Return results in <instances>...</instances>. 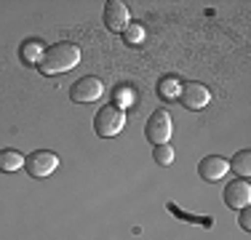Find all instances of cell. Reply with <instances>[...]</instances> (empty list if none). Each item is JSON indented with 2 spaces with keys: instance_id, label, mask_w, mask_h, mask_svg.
I'll return each instance as SVG.
<instances>
[{
  "instance_id": "6da1fadb",
  "label": "cell",
  "mask_w": 251,
  "mask_h": 240,
  "mask_svg": "<svg viewBox=\"0 0 251 240\" xmlns=\"http://www.w3.org/2000/svg\"><path fill=\"white\" fill-rule=\"evenodd\" d=\"M77 62H80V48L75 43H53L43 48L38 59V70L43 75H62V72L73 70Z\"/></svg>"
},
{
  "instance_id": "7a4b0ae2",
  "label": "cell",
  "mask_w": 251,
  "mask_h": 240,
  "mask_svg": "<svg viewBox=\"0 0 251 240\" xmlns=\"http://www.w3.org/2000/svg\"><path fill=\"white\" fill-rule=\"evenodd\" d=\"M123 125H126V112L115 104L101 107L97 115H94V131H97V136H101V139L118 136L123 131Z\"/></svg>"
},
{
  "instance_id": "3957f363",
  "label": "cell",
  "mask_w": 251,
  "mask_h": 240,
  "mask_svg": "<svg viewBox=\"0 0 251 240\" xmlns=\"http://www.w3.org/2000/svg\"><path fill=\"white\" fill-rule=\"evenodd\" d=\"M145 134H147V139H150L155 147H158V144H169L171 134H174L171 115L166 110H155L150 115V120H147V125H145Z\"/></svg>"
},
{
  "instance_id": "277c9868",
  "label": "cell",
  "mask_w": 251,
  "mask_h": 240,
  "mask_svg": "<svg viewBox=\"0 0 251 240\" xmlns=\"http://www.w3.org/2000/svg\"><path fill=\"white\" fill-rule=\"evenodd\" d=\"M101 94H104V83L94 75L80 77V80L73 83V88H70V99H73L75 104H91V101L101 99Z\"/></svg>"
},
{
  "instance_id": "5b68a950",
  "label": "cell",
  "mask_w": 251,
  "mask_h": 240,
  "mask_svg": "<svg viewBox=\"0 0 251 240\" xmlns=\"http://www.w3.org/2000/svg\"><path fill=\"white\" fill-rule=\"evenodd\" d=\"M56 166H59V158L53 152H49V149H38V152H29L25 158L27 173H29V176H35V179L51 176V173L56 171Z\"/></svg>"
},
{
  "instance_id": "8992f818",
  "label": "cell",
  "mask_w": 251,
  "mask_h": 240,
  "mask_svg": "<svg viewBox=\"0 0 251 240\" xmlns=\"http://www.w3.org/2000/svg\"><path fill=\"white\" fill-rule=\"evenodd\" d=\"M176 99L182 101L187 110H203V107L208 104V99H211V91H208L203 83L190 80V83H182V88H179V96H176Z\"/></svg>"
},
{
  "instance_id": "52a82bcc",
  "label": "cell",
  "mask_w": 251,
  "mask_h": 240,
  "mask_svg": "<svg viewBox=\"0 0 251 240\" xmlns=\"http://www.w3.org/2000/svg\"><path fill=\"white\" fill-rule=\"evenodd\" d=\"M131 24V14L128 5L121 3V0H110L104 5V27L110 32H126V27Z\"/></svg>"
},
{
  "instance_id": "ba28073f",
  "label": "cell",
  "mask_w": 251,
  "mask_h": 240,
  "mask_svg": "<svg viewBox=\"0 0 251 240\" xmlns=\"http://www.w3.org/2000/svg\"><path fill=\"white\" fill-rule=\"evenodd\" d=\"M225 203H227V208H232V211L246 208L251 203V184H249V179H235V182L227 184V187H225Z\"/></svg>"
},
{
  "instance_id": "9c48e42d",
  "label": "cell",
  "mask_w": 251,
  "mask_h": 240,
  "mask_svg": "<svg viewBox=\"0 0 251 240\" xmlns=\"http://www.w3.org/2000/svg\"><path fill=\"white\" fill-rule=\"evenodd\" d=\"M227 168H230V163H227L225 158L208 155V158H203L198 163V173L203 176V182H219V179L227 173Z\"/></svg>"
},
{
  "instance_id": "30bf717a",
  "label": "cell",
  "mask_w": 251,
  "mask_h": 240,
  "mask_svg": "<svg viewBox=\"0 0 251 240\" xmlns=\"http://www.w3.org/2000/svg\"><path fill=\"white\" fill-rule=\"evenodd\" d=\"M179 88H182V83H179L176 75H163V77L158 80V96H160V99H166V101L176 99V96H179Z\"/></svg>"
},
{
  "instance_id": "8fae6325",
  "label": "cell",
  "mask_w": 251,
  "mask_h": 240,
  "mask_svg": "<svg viewBox=\"0 0 251 240\" xmlns=\"http://www.w3.org/2000/svg\"><path fill=\"white\" fill-rule=\"evenodd\" d=\"M25 166V155L16 152V149H0V171L14 173Z\"/></svg>"
},
{
  "instance_id": "7c38bea8",
  "label": "cell",
  "mask_w": 251,
  "mask_h": 240,
  "mask_svg": "<svg viewBox=\"0 0 251 240\" xmlns=\"http://www.w3.org/2000/svg\"><path fill=\"white\" fill-rule=\"evenodd\" d=\"M169 211H171V214H176L182 221H190V224H201V227H206V230H211V227H214V219H211V216H195V214H184L182 208L176 206V203H169Z\"/></svg>"
},
{
  "instance_id": "4fadbf2b",
  "label": "cell",
  "mask_w": 251,
  "mask_h": 240,
  "mask_svg": "<svg viewBox=\"0 0 251 240\" xmlns=\"http://www.w3.org/2000/svg\"><path fill=\"white\" fill-rule=\"evenodd\" d=\"M232 171L238 173V176H243V179H249L251 176V152L249 149H243V152H238L235 158H232Z\"/></svg>"
},
{
  "instance_id": "5bb4252c",
  "label": "cell",
  "mask_w": 251,
  "mask_h": 240,
  "mask_svg": "<svg viewBox=\"0 0 251 240\" xmlns=\"http://www.w3.org/2000/svg\"><path fill=\"white\" fill-rule=\"evenodd\" d=\"M152 155H155V163L158 166H171L174 163V147H171V144H158Z\"/></svg>"
},
{
  "instance_id": "9a60e30c",
  "label": "cell",
  "mask_w": 251,
  "mask_h": 240,
  "mask_svg": "<svg viewBox=\"0 0 251 240\" xmlns=\"http://www.w3.org/2000/svg\"><path fill=\"white\" fill-rule=\"evenodd\" d=\"M43 43H38V40H29V43H25V48H22V56L27 59V62H38L40 53H43Z\"/></svg>"
},
{
  "instance_id": "2e32d148",
  "label": "cell",
  "mask_w": 251,
  "mask_h": 240,
  "mask_svg": "<svg viewBox=\"0 0 251 240\" xmlns=\"http://www.w3.org/2000/svg\"><path fill=\"white\" fill-rule=\"evenodd\" d=\"M142 38H145V27L142 24H128L123 32V40L126 43H142Z\"/></svg>"
},
{
  "instance_id": "e0dca14e",
  "label": "cell",
  "mask_w": 251,
  "mask_h": 240,
  "mask_svg": "<svg viewBox=\"0 0 251 240\" xmlns=\"http://www.w3.org/2000/svg\"><path fill=\"white\" fill-rule=\"evenodd\" d=\"M112 99H115V107H128L131 104V99H134V94H131V88L128 86H118L115 88V94H112Z\"/></svg>"
},
{
  "instance_id": "ac0fdd59",
  "label": "cell",
  "mask_w": 251,
  "mask_h": 240,
  "mask_svg": "<svg viewBox=\"0 0 251 240\" xmlns=\"http://www.w3.org/2000/svg\"><path fill=\"white\" fill-rule=\"evenodd\" d=\"M241 227H243V230H251V211H249V206L246 208H241Z\"/></svg>"
}]
</instances>
